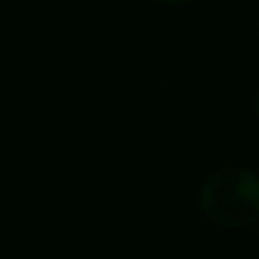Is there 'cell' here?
Here are the masks:
<instances>
[{
    "instance_id": "cell-1",
    "label": "cell",
    "mask_w": 259,
    "mask_h": 259,
    "mask_svg": "<svg viewBox=\"0 0 259 259\" xmlns=\"http://www.w3.org/2000/svg\"><path fill=\"white\" fill-rule=\"evenodd\" d=\"M198 213L226 231L259 224V170L241 163L219 165L203 176L196 191Z\"/></svg>"
},
{
    "instance_id": "cell-2",
    "label": "cell",
    "mask_w": 259,
    "mask_h": 259,
    "mask_svg": "<svg viewBox=\"0 0 259 259\" xmlns=\"http://www.w3.org/2000/svg\"><path fill=\"white\" fill-rule=\"evenodd\" d=\"M153 3L163 8H186V6H193L196 0H153Z\"/></svg>"
},
{
    "instance_id": "cell-3",
    "label": "cell",
    "mask_w": 259,
    "mask_h": 259,
    "mask_svg": "<svg viewBox=\"0 0 259 259\" xmlns=\"http://www.w3.org/2000/svg\"><path fill=\"white\" fill-rule=\"evenodd\" d=\"M251 112H254V117L259 119V89L254 92V99H251Z\"/></svg>"
},
{
    "instance_id": "cell-4",
    "label": "cell",
    "mask_w": 259,
    "mask_h": 259,
    "mask_svg": "<svg viewBox=\"0 0 259 259\" xmlns=\"http://www.w3.org/2000/svg\"><path fill=\"white\" fill-rule=\"evenodd\" d=\"M256 36H259V16H256Z\"/></svg>"
}]
</instances>
